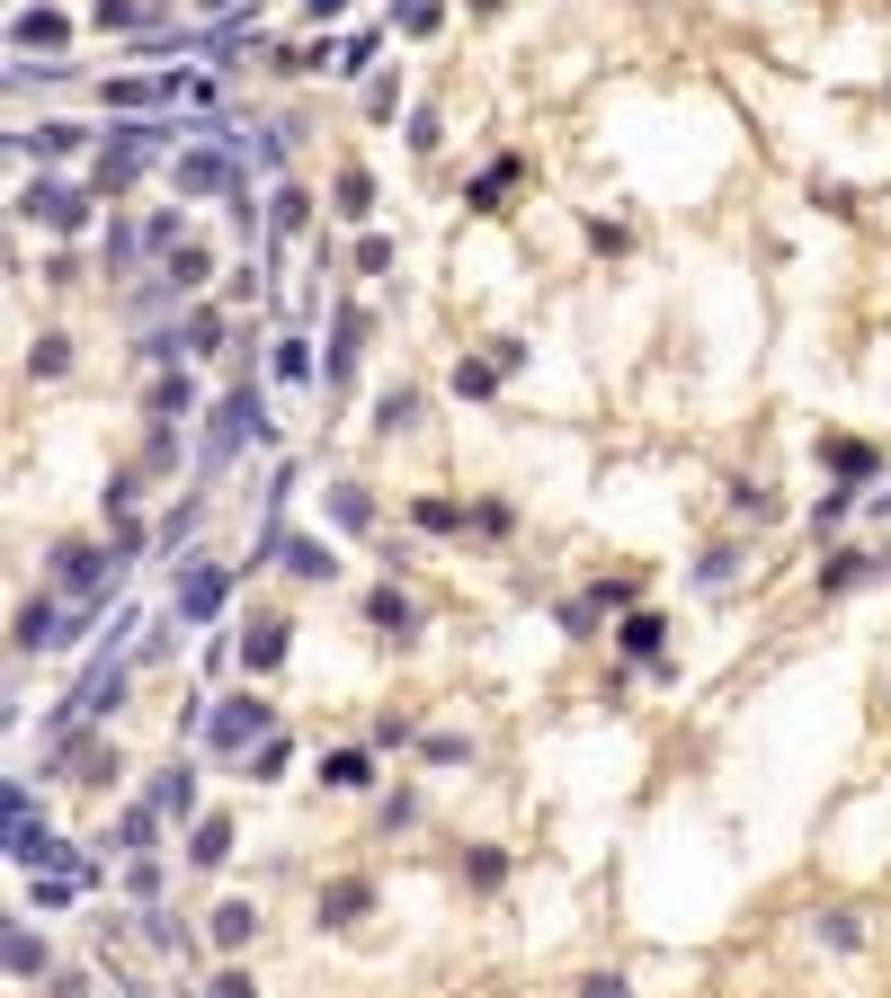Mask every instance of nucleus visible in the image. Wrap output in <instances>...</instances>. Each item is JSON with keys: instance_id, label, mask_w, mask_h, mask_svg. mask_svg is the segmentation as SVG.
<instances>
[{"instance_id": "obj_25", "label": "nucleus", "mask_w": 891, "mask_h": 998, "mask_svg": "<svg viewBox=\"0 0 891 998\" xmlns=\"http://www.w3.org/2000/svg\"><path fill=\"white\" fill-rule=\"evenodd\" d=\"M19 45H62V19H45V10H36V19H19Z\"/></svg>"}, {"instance_id": "obj_29", "label": "nucleus", "mask_w": 891, "mask_h": 998, "mask_svg": "<svg viewBox=\"0 0 891 998\" xmlns=\"http://www.w3.org/2000/svg\"><path fill=\"white\" fill-rule=\"evenodd\" d=\"M401 27H410V36H429V27H437V0H410V10H401Z\"/></svg>"}, {"instance_id": "obj_13", "label": "nucleus", "mask_w": 891, "mask_h": 998, "mask_svg": "<svg viewBox=\"0 0 891 998\" xmlns=\"http://www.w3.org/2000/svg\"><path fill=\"white\" fill-rule=\"evenodd\" d=\"M366 616H375L384 633H410V624H420V607H410L401 588H375V597H366Z\"/></svg>"}, {"instance_id": "obj_7", "label": "nucleus", "mask_w": 891, "mask_h": 998, "mask_svg": "<svg viewBox=\"0 0 891 998\" xmlns=\"http://www.w3.org/2000/svg\"><path fill=\"white\" fill-rule=\"evenodd\" d=\"M152 812H161V821H187V812H196V776H187V767H161V776H152Z\"/></svg>"}, {"instance_id": "obj_21", "label": "nucleus", "mask_w": 891, "mask_h": 998, "mask_svg": "<svg viewBox=\"0 0 891 998\" xmlns=\"http://www.w3.org/2000/svg\"><path fill=\"white\" fill-rule=\"evenodd\" d=\"M865 571H873V562H865V553H838V562H830V571H820V588H856V580H865Z\"/></svg>"}, {"instance_id": "obj_9", "label": "nucleus", "mask_w": 891, "mask_h": 998, "mask_svg": "<svg viewBox=\"0 0 891 998\" xmlns=\"http://www.w3.org/2000/svg\"><path fill=\"white\" fill-rule=\"evenodd\" d=\"M250 937H259V909H250V901H224V909H215V945H224V954H241Z\"/></svg>"}, {"instance_id": "obj_19", "label": "nucleus", "mask_w": 891, "mask_h": 998, "mask_svg": "<svg viewBox=\"0 0 891 998\" xmlns=\"http://www.w3.org/2000/svg\"><path fill=\"white\" fill-rule=\"evenodd\" d=\"M615 642H625L633 659H651V651H660V616H625V633H615Z\"/></svg>"}, {"instance_id": "obj_30", "label": "nucleus", "mask_w": 891, "mask_h": 998, "mask_svg": "<svg viewBox=\"0 0 891 998\" xmlns=\"http://www.w3.org/2000/svg\"><path fill=\"white\" fill-rule=\"evenodd\" d=\"M304 10H312V19H330V10H339V0H304Z\"/></svg>"}, {"instance_id": "obj_22", "label": "nucleus", "mask_w": 891, "mask_h": 998, "mask_svg": "<svg viewBox=\"0 0 891 998\" xmlns=\"http://www.w3.org/2000/svg\"><path fill=\"white\" fill-rule=\"evenodd\" d=\"M357 268H366V277H384V268H392V241H384V232H366V241H357Z\"/></svg>"}, {"instance_id": "obj_5", "label": "nucleus", "mask_w": 891, "mask_h": 998, "mask_svg": "<svg viewBox=\"0 0 891 998\" xmlns=\"http://www.w3.org/2000/svg\"><path fill=\"white\" fill-rule=\"evenodd\" d=\"M179 187H187V196L232 187V152H179Z\"/></svg>"}, {"instance_id": "obj_27", "label": "nucleus", "mask_w": 891, "mask_h": 998, "mask_svg": "<svg viewBox=\"0 0 891 998\" xmlns=\"http://www.w3.org/2000/svg\"><path fill=\"white\" fill-rule=\"evenodd\" d=\"M580 998H633V989L615 980V972H589V980H580Z\"/></svg>"}, {"instance_id": "obj_24", "label": "nucleus", "mask_w": 891, "mask_h": 998, "mask_svg": "<svg viewBox=\"0 0 891 998\" xmlns=\"http://www.w3.org/2000/svg\"><path fill=\"white\" fill-rule=\"evenodd\" d=\"M830 463H838V473H873V446H856V437H838V446H830Z\"/></svg>"}, {"instance_id": "obj_8", "label": "nucleus", "mask_w": 891, "mask_h": 998, "mask_svg": "<svg viewBox=\"0 0 891 998\" xmlns=\"http://www.w3.org/2000/svg\"><path fill=\"white\" fill-rule=\"evenodd\" d=\"M357 340H366V312L349 303V312H339V340H330V383H349V375H357Z\"/></svg>"}, {"instance_id": "obj_11", "label": "nucleus", "mask_w": 891, "mask_h": 998, "mask_svg": "<svg viewBox=\"0 0 891 998\" xmlns=\"http://www.w3.org/2000/svg\"><path fill=\"white\" fill-rule=\"evenodd\" d=\"M241 659H250V669H277V659H286V624H277V616H259L250 642H241Z\"/></svg>"}, {"instance_id": "obj_16", "label": "nucleus", "mask_w": 891, "mask_h": 998, "mask_svg": "<svg viewBox=\"0 0 891 998\" xmlns=\"http://www.w3.org/2000/svg\"><path fill=\"white\" fill-rule=\"evenodd\" d=\"M10 972H19V980H36V972H45V937H27V927H10Z\"/></svg>"}, {"instance_id": "obj_4", "label": "nucleus", "mask_w": 891, "mask_h": 998, "mask_svg": "<svg viewBox=\"0 0 891 998\" xmlns=\"http://www.w3.org/2000/svg\"><path fill=\"white\" fill-rule=\"evenodd\" d=\"M19 215H36L45 232H81V196H72V187H27Z\"/></svg>"}, {"instance_id": "obj_20", "label": "nucleus", "mask_w": 891, "mask_h": 998, "mask_svg": "<svg viewBox=\"0 0 891 998\" xmlns=\"http://www.w3.org/2000/svg\"><path fill=\"white\" fill-rule=\"evenodd\" d=\"M410 517H420V526H429V536H455V526H464V508H455V500H420V508H410Z\"/></svg>"}, {"instance_id": "obj_28", "label": "nucleus", "mask_w": 891, "mask_h": 998, "mask_svg": "<svg viewBox=\"0 0 891 998\" xmlns=\"http://www.w3.org/2000/svg\"><path fill=\"white\" fill-rule=\"evenodd\" d=\"M205 998H259V980H250V972H224V980L205 989Z\"/></svg>"}, {"instance_id": "obj_18", "label": "nucleus", "mask_w": 891, "mask_h": 998, "mask_svg": "<svg viewBox=\"0 0 891 998\" xmlns=\"http://www.w3.org/2000/svg\"><path fill=\"white\" fill-rule=\"evenodd\" d=\"M375 206V179L366 170H339V215H366Z\"/></svg>"}, {"instance_id": "obj_26", "label": "nucleus", "mask_w": 891, "mask_h": 998, "mask_svg": "<svg viewBox=\"0 0 891 998\" xmlns=\"http://www.w3.org/2000/svg\"><path fill=\"white\" fill-rule=\"evenodd\" d=\"M321 776H330V784H366V758H357V749H339V758H330Z\"/></svg>"}, {"instance_id": "obj_14", "label": "nucleus", "mask_w": 891, "mask_h": 998, "mask_svg": "<svg viewBox=\"0 0 891 998\" xmlns=\"http://www.w3.org/2000/svg\"><path fill=\"white\" fill-rule=\"evenodd\" d=\"M232 856V821H196V838H187V864H224Z\"/></svg>"}, {"instance_id": "obj_15", "label": "nucleus", "mask_w": 891, "mask_h": 998, "mask_svg": "<svg viewBox=\"0 0 891 998\" xmlns=\"http://www.w3.org/2000/svg\"><path fill=\"white\" fill-rule=\"evenodd\" d=\"M286 562H295V580H330V571H339V553H330V544H304V536L286 544Z\"/></svg>"}, {"instance_id": "obj_17", "label": "nucleus", "mask_w": 891, "mask_h": 998, "mask_svg": "<svg viewBox=\"0 0 891 998\" xmlns=\"http://www.w3.org/2000/svg\"><path fill=\"white\" fill-rule=\"evenodd\" d=\"M27 366H36V375H62V366H72V340H62V330H45V340L27 348Z\"/></svg>"}, {"instance_id": "obj_10", "label": "nucleus", "mask_w": 891, "mask_h": 998, "mask_svg": "<svg viewBox=\"0 0 891 998\" xmlns=\"http://www.w3.org/2000/svg\"><path fill=\"white\" fill-rule=\"evenodd\" d=\"M54 633H62V616L45 607V597H27L19 607V651H54Z\"/></svg>"}, {"instance_id": "obj_23", "label": "nucleus", "mask_w": 891, "mask_h": 998, "mask_svg": "<svg viewBox=\"0 0 891 998\" xmlns=\"http://www.w3.org/2000/svg\"><path fill=\"white\" fill-rule=\"evenodd\" d=\"M196 277H205V250H196V241L170 250V286H196Z\"/></svg>"}, {"instance_id": "obj_6", "label": "nucleus", "mask_w": 891, "mask_h": 998, "mask_svg": "<svg viewBox=\"0 0 891 998\" xmlns=\"http://www.w3.org/2000/svg\"><path fill=\"white\" fill-rule=\"evenodd\" d=\"M366 909H375V883H330V892L312 901L321 927H349V918H366Z\"/></svg>"}, {"instance_id": "obj_2", "label": "nucleus", "mask_w": 891, "mask_h": 998, "mask_svg": "<svg viewBox=\"0 0 891 998\" xmlns=\"http://www.w3.org/2000/svg\"><path fill=\"white\" fill-rule=\"evenodd\" d=\"M232 597V571L224 562H187V588H179V624H205Z\"/></svg>"}, {"instance_id": "obj_1", "label": "nucleus", "mask_w": 891, "mask_h": 998, "mask_svg": "<svg viewBox=\"0 0 891 998\" xmlns=\"http://www.w3.org/2000/svg\"><path fill=\"white\" fill-rule=\"evenodd\" d=\"M54 580L81 597V607H99V597L116 588V553H99V544H54Z\"/></svg>"}, {"instance_id": "obj_12", "label": "nucleus", "mask_w": 891, "mask_h": 998, "mask_svg": "<svg viewBox=\"0 0 891 998\" xmlns=\"http://www.w3.org/2000/svg\"><path fill=\"white\" fill-rule=\"evenodd\" d=\"M330 517L349 526V536H366V526H375V500H366L357 482H339V491H330Z\"/></svg>"}, {"instance_id": "obj_3", "label": "nucleus", "mask_w": 891, "mask_h": 998, "mask_svg": "<svg viewBox=\"0 0 891 998\" xmlns=\"http://www.w3.org/2000/svg\"><path fill=\"white\" fill-rule=\"evenodd\" d=\"M267 722H277V704H267V696H232V704H215V749H241V741H259Z\"/></svg>"}]
</instances>
